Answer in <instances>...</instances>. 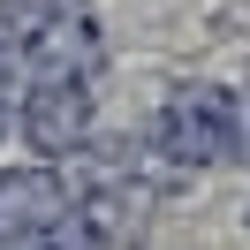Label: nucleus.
I'll return each instance as SVG.
<instances>
[{
  "label": "nucleus",
  "mask_w": 250,
  "mask_h": 250,
  "mask_svg": "<svg viewBox=\"0 0 250 250\" xmlns=\"http://www.w3.org/2000/svg\"><path fill=\"white\" fill-rule=\"evenodd\" d=\"M243 228H250V212H243Z\"/></svg>",
  "instance_id": "0eeeda50"
},
{
  "label": "nucleus",
  "mask_w": 250,
  "mask_h": 250,
  "mask_svg": "<svg viewBox=\"0 0 250 250\" xmlns=\"http://www.w3.org/2000/svg\"><path fill=\"white\" fill-rule=\"evenodd\" d=\"M16 137L31 144V159H68L99 137V99L76 76H31L16 99Z\"/></svg>",
  "instance_id": "7ed1b4c3"
},
{
  "label": "nucleus",
  "mask_w": 250,
  "mask_h": 250,
  "mask_svg": "<svg viewBox=\"0 0 250 250\" xmlns=\"http://www.w3.org/2000/svg\"><path fill=\"white\" fill-rule=\"evenodd\" d=\"M61 212H68V182L53 174V159L0 167V250H38Z\"/></svg>",
  "instance_id": "20e7f679"
},
{
  "label": "nucleus",
  "mask_w": 250,
  "mask_h": 250,
  "mask_svg": "<svg viewBox=\"0 0 250 250\" xmlns=\"http://www.w3.org/2000/svg\"><path fill=\"white\" fill-rule=\"evenodd\" d=\"M228 159L250 167V91H228Z\"/></svg>",
  "instance_id": "39448f33"
},
{
  "label": "nucleus",
  "mask_w": 250,
  "mask_h": 250,
  "mask_svg": "<svg viewBox=\"0 0 250 250\" xmlns=\"http://www.w3.org/2000/svg\"><path fill=\"white\" fill-rule=\"evenodd\" d=\"M152 159L174 174H205L228 159V83H174L152 114Z\"/></svg>",
  "instance_id": "f03ea898"
},
{
  "label": "nucleus",
  "mask_w": 250,
  "mask_h": 250,
  "mask_svg": "<svg viewBox=\"0 0 250 250\" xmlns=\"http://www.w3.org/2000/svg\"><path fill=\"white\" fill-rule=\"evenodd\" d=\"M38 250H53V243H38Z\"/></svg>",
  "instance_id": "6e6552de"
},
{
  "label": "nucleus",
  "mask_w": 250,
  "mask_h": 250,
  "mask_svg": "<svg viewBox=\"0 0 250 250\" xmlns=\"http://www.w3.org/2000/svg\"><path fill=\"white\" fill-rule=\"evenodd\" d=\"M8 129H16V106H8V91H0V137H8Z\"/></svg>",
  "instance_id": "423d86ee"
},
{
  "label": "nucleus",
  "mask_w": 250,
  "mask_h": 250,
  "mask_svg": "<svg viewBox=\"0 0 250 250\" xmlns=\"http://www.w3.org/2000/svg\"><path fill=\"white\" fill-rule=\"evenodd\" d=\"M0 23L23 53V76H76L91 83L106 68V31L91 0H0Z\"/></svg>",
  "instance_id": "f257e3e1"
}]
</instances>
